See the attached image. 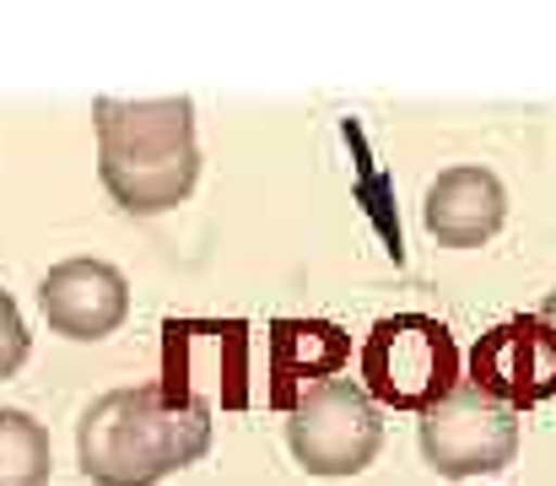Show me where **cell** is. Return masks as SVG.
<instances>
[{
	"label": "cell",
	"instance_id": "obj_9",
	"mask_svg": "<svg viewBox=\"0 0 556 486\" xmlns=\"http://www.w3.org/2000/svg\"><path fill=\"white\" fill-rule=\"evenodd\" d=\"M352 362V335L330 320H276L265 335V400L276 411H292L308 389L330 384Z\"/></svg>",
	"mask_w": 556,
	"mask_h": 486
},
{
	"label": "cell",
	"instance_id": "obj_4",
	"mask_svg": "<svg viewBox=\"0 0 556 486\" xmlns=\"http://www.w3.org/2000/svg\"><path fill=\"white\" fill-rule=\"evenodd\" d=\"M287 444L308 476H357L383 444V422L368 389H357L352 378H330L287 411Z\"/></svg>",
	"mask_w": 556,
	"mask_h": 486
},
{
	"label": "cell",
	"instance_id": "obj_12",
	"mask_svg": "<svg viewBox=\"0 0 556 486\" xmlns=\"http://www.w3.org/2000/svg\"><path fill=\"white\" fill-rule=\"evenodd\" d=\"M346 141L357 147V189H363V200H368V211H372V222H378V233H383V244H389V254L400 260V222H394V211H389V184H383V173L372 167L368 147H363V125L346 120Z\"/></svg>",
	"mask_w": 556,
	"mask_h": 486
},
{
	"label": "cell",
	"instance_id": "obj_11",
	"mask_svg": "<svg viewBox=\"0 0 556 486\" xmlns=\"http://www.w3.org/2000/svg\"><path fill=\"white\" fill-rule=\"evenodd\" d=\"M49 471H54V454H49L43 422L0 406V486H49Z\"/></svg>",
	"mask_w": 556,
	"mask_h": 486
},
{
	"label": "cell",
	"instance_id": "obj_13",
	"mask_svg": "<svg viewBox=\"0 0 556 486\" xmlns=\"http://www.w3.org/2000/svg\"><path fill=\"white\" fill-rule=\"evenodd\" d=\"M22 362H27V324L11 292H0V378H11Z\"/></svg>",
	"mask_w": 556,
	"mask_h": 486
},
{
	"label": "cell",
	"instance_id": "obj_10",
	"mask_svg": "<svg viewBox=\"0 0 556 486\" xmlns=\"http://www.w3.org/2000/svg\"><path fill=\"white\" fill-rule=\"evenodd\" d=\"M508 216V195L486 167H448L432 178L421 222L443 249H481Z\"/></svg>",
	"mask_w": 556,
	"mask_h": 486
},
{
	"label": "cell",
	"instance_id": "obj_7",
	"mask_svg": "<svg viewBox=\"0 0 556 486\" xmlns=\"http://www.w3.org/2000/svg\"><path fill=\"white\" fill-rule=\"evenodd\" d=\"M470 384L514 411L556 400V324L541 314H519L486 329L470 351Z\"/></svg>",
	"mask_w": 556,
	"mask_h": 486
},
{
	"label": "cell",
	"instance_id": "obj_2",
	"mask_svg": "<svg viewBox=\"0 0 556 486\" xmlns=\"http://www.w3.org/2000/svg\"><path fill=\"white\" fill-rule=\"evenodd\" d=\"M92 125H98V173L119 211L163 216L189 200L200 178L189 98H98Z\"/></svg>",
	"mask_w": 556,
	"mask_h": 486
},
{
	"label": "cell",
	"instance_id": "obj_8",
	"mask_svg": "<svg viewBox=\"0 0 556 486\" xmlns=\"http://www.w3.org/2000/svg\"><path fill=\"white\" fill-rule=\"evenodd\" d=\"M38 309L65 340H103L130 314V282L109 260H60L38 282Z\"/></svg>",
	"mask_w": 556,
	"mask_h": 486
},
{
	"label": "cell",
	"instance_id": "obj_1",
	"mask_svg": "<svg viewBox=\"0 0 556 486\" xmlns=\"http://www.w3.org/2000/svg\"><path fill=\"white\" fill-rule=\"evenodd\" d=\"M211 416V406H174L163 384L109 389L76 427V465L92 486H157L205 460Z\"/></svg>",
	"mask_w": 556,
	"mask_h": 486
},
{
	"label": "cell",
	"instance_id": "obj_3",
	"mask_svg": "<svg viewBox=\"0 0 556 486\" xmlns=\"http://www.w3.org/2000/svg\"><path fill=\"white\" fill-rule=\"evenodd\" d=\"M459 346L432 314H389L363 340V389L372 406L432 411L459 389Z\"/></svg>",
	"mask_w": 556,
	"mask_h": 486
},
{
	"label": "cell",
	"instance_id": "obj_5",
	"mask_svg": "<svg viewBox=\"0 0 556 486\" xmlns=\"http://www.w3.org/2000/svg\"><path fill=\"white\" fill-rule=\"evenodd\" d=\"M163 395L174 406H249V324L168 320L163 324Z\"/></svg>",
	"mask_w": 556,
	"mask_h": 486
},
{
	"label": "cell",
	"instance_id": "obj_6",
	"mask_svg": "<svg viewBox=\"0 0 556 486\" xmlns=\"http://www.w3.org/2000/svg\"><path fill=\"white\" fill-rule=\"evenodd\" d=\"M421 454L438 476H492L519 454V411L470 378L421 416Z\"/></svg>",
	"mask_w": 556,
	"mask_h": 486
}]
</instances>
